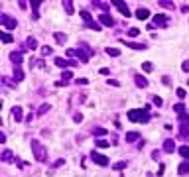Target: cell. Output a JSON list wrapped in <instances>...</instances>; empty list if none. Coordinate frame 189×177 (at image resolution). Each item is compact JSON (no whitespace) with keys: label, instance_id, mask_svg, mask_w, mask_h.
Returning a JSON list of instances; mask_svg holds the SVG:
<instances>
[{"label":"cell","instance_id":"d4e9b609","mask_svg":"<svg viewBox=\"0 0 189 177\" xmlns=\"http://www.w3.org/2000/svg\"><path fill=\"white\" fill-rule=\"evenodd\" d=\"M37 47V40L36 37H28L26 40V49H36Z\"/></svg>","mask_w":189,"mask_h":177},{"label":"cell","instance_id":"5b68a950","mask_svg":"<svg viewBox=\"0 0 189 177\" xmlns=\"http://www.w3.org/2000/svg\"><path fill=\"white\" fill-rule=\"evenodd\" d=\"M79 16L85 20V22H87V26H89L91 30H95V32H99V30H101V24H99V22H95V20L91 18V14L87 12V10H81V12H79Z\"/></svg>","mask_w":189,"mask_h":177},{"label":"cell","instance_id":"277c9868","mask_svg":"<svg viewBox=\"0 0 189 177\" xmlns=\"http://www.w3.org/2000/svg\"><path fill=\"white\" fill-rule=\"evenodd\" d=\"M179 136L183 140H189V114L187 112L179 114Z\"/></svg>","mask_w":189,"mask_h":177},{"label":"cell","instance_id":"44dd1931","mask_svg":"<svg viewBox=\"0 0 189 177\" xmlns=\"http://www.w3.org/2000/svg\"><path fill=\"white\" fill-rule=\"evenodd\" d=\"M63 8H65L67 14H75V6H73L71 0H63Z\"/></svg>","mask_w":189,"mask_h":177},{"label":"cell","instance_id":"b9f144b4","mask_svg":"<svg viewBox=\"0 0 189 177\" xmlns=\"http://www.w3.org/2000/svg\"><path fill=\"white\" fill-rule=\"evenodd\" d=\"M73 120H75V122H81V120H83V114H79V112H77V114L73 116Z\"/></svg>","mask_w":189,"mask_h":177},{"label":"cell","instance_id":"603a6c76","mask_svg":"<svg viewBox=\"0 0 189 177\" xmlns=\"http://www.w3.org/2000/svg\"><path fill=\"white\" fill-rule=\"evenodd\" d=\"M30 6L34 8V16H32V18H34V20H37V18H40V12H37V8L41 6V2H37V0H34V2H30Z\"/></svg>","mask_w":189,"mask_h":177},{"label":"cell","instance_id":"7402d4cb","mask_svg":"<svg viewBox=\"0 0 189 177\" xmlns=\"http://www.w3.org/2000/svg\"><path fill=\"white\" fill-rule=\"evenodd\" d=\"M177 171H179V175H189V162H183V163H179Z\"/></svg>","mask_w":189,"mask_h":177},{"label":"cell","instance_id":"4316f807","mask_svg":"<svg viewBox=\"0 0 189 177\" xmlns=\"http://www.w3.org/2000/svg\"><path fill=\"white\" fill-rule=\"evenodd\" d=\"M22 79H24V73H22V69H20V67H14V81H16V83H20Z\"/></svg>","mask_w":189,"mask_h":177},{"label":"cell","instance_id":"6da1fadb","mask_svg":"<svg viewBox=\"0 0 189 177\" xmlns=\"http://www.w3.org/2000/svg\"><path fill=\"white\" fill-rule=\"evenodd\" d=\"M150 108H152V106L146 104V106H142V108H134V110H130L126 116H128V120H130V122L148 124V122H150Z\"/></svg>","mask_w":189,"mask_h":177},{"label":"cell","instance_id":"836d02e7","mask_svg":"<svg viewBox=\"0 0 189 177\" xmlns=\"http://www.w3.org/2000/svg\"><path fill=\"white\" fill-rule=\"evenodd\" d=\"M93 134H95V136H105V134H106V128H101V126H97L95 130H93Z\"/></svg>","mask_w":189,"mask_h":177},{"label":"cell","instance_id":"1f68e13d","mask_svg":"<svg viewBox=\"0 0 189 177\" xmlns=\"http://www.w3.org/2000/svg\"><path fill=\"white\" fill-rule=\"evenodd\" d=\"M126 34H128V37H138V36H140V30H138V28H130Z\"/></svg>","mask_w":189,"mask_h":177},{"label":"cell","instance_id":"f1b7e54d","mask_svg":"<svg viewBox=\"0 0 189 177\" xmlns=\"http://www.w3.org/2000/svg\"><path fill=\"white\" fill-rule=\"evenodd\" d=\"M106 55L118 57V55H120V49H118V47H106Z\"/></svg>","mask_w":189,"mask_h":177},{"label":"cell","instance_id":"7dc6e473","mask_svg":"<svg viewBox=\"0 0 189 177\" xmlns=\"http://www.w3.org/2000/svg\"><path fill=\"white\" fill-rule=\"evenodd\" d=\"M183 71H189V61H183V65H181Z\"/></svg>","mask_w":189,"mask_h":177},{"label":"cell","instance_id":"cb8c5ba5","mask_svg":"<svg viewBox=\"0 0 189 177\" xmlns=\"http://www.w3.org/2000/svg\"><path fill=\"white\" fill-rule=\"evenodd\" d=\"M53 37H55V41H57V44H61V45L67 41V36L61 34V32H55V34H53Z\"/></svg>","mask_w":189,"mask_h":177},{"label":"cell","instance_id":"d6986e66","mask_svg":"<svg viewBox=\"0 0 189 177\" xmlns=\"http://www.w3.org/2000/svg\"><path fill=\"white\" fill-rule=\"evenodd\" d=\"M0 158H2V162H16L14 154L10 152V150H4V152H2V155H0Z\"/></svg>","mask_w":189,"mask_h":177},{"label":"cell","instance_id":"e0dca14e","mask_svg":"<svg viewBox=\"0 0 189 177\" xmlns=\"http://www.w3.org/2000/svg\"><path fill=\"white\" fill-rule=\"evenodd\" d=\"M61 81H57L55 85H57V87H59V85H65V83H69V81H71V77H73V73L71 71H63V75H61Z\"/></svg>","mask_w":189,"mask_h":177},{"label":"cell","instance_id":"d6a6232c","mask_svg":"<svg viewBox=\"0 0 189 177\" xmlns=\"http://www.w3.org/2000/svg\"><path fill=\"white\" fill-rule=\"evenodd\" d=\"M142 69H144L146 73H150V71H154V65H152L150 61H144V63H142Z\"/></svg>","mask_w":189,"mask_h":177},{"label":"cell","instance_id":"74e56055","mask_svg":"<svg viewBox=\"0 0 189 177\" xmlns=\"http://www.w3.org/2000/svg\"><path fill=\"white\" fill-rule=\"evenodd\" d=\"M175 95L179 96V99H185V95H187V93H185V89H181V87H179V89H175Z\"/></svg>","mask_w":189,"mask_h":177},{"label":"cell","instance_id":"f6af8a7d","mask_svg":"<svg viewBox=\"0 0 189 177\" xmlns=\"http://www.w3.org/2000/svg\"><path fill=\"white\" fill-rule=\"evenodd\" d=\"M63 163H65V159H57V162L53 163V167H59V165H63Z\"/></svg>","mask_w":189,"mask_h":177},{"label":"cell","instance_id":"4fadbf2b","mask_svg":"<svg viewBox=\"0 0 189 177\" xmlns=\"http://www.w3.org/2000/svg\"><path fill=\"white\" fill-rule=\"evenodd\" d=\"M10 59H12L14 67H20V63H22V51H12L10 53Z\"/></svg>","mask_w":189,"mask_h":177},{"label":"cell","instance_id":"681fc988","mask_svg":"<svg viewBox=\"0 0 189 177\" xmlns=\"http://www.w3.org/2000/svg\"><path fill=\"white\" fill-rule=\"evenodd\" d=\"M67 57H75V49H67Z\"/></svg>","mask_w":189,"mask_h":177},{"label":"cell","instance_id":"5bb4252c","mask_svg":"<svg viewBox=\"0 0 189 177\" xmlns=\"http://www.w3.org/2000/svg\"><path fill=\"white\" fill-rule=\"evenodd\" d=\"M12 116L16 122H22L24 120V114H22V106H14L12 108Z\"/></svg>","mask_w":189,"mask_h":177},{"label":"cell","instance_id":"30bf717a","mask_svg":"<svg viewBox=\"0 0 189 177\" xmlns=\"http://www.w3.org/2000/svg\"><path fill=\"white\" fill-rule=\"evenodd\" d=\"M55 65H57V67H61V69H65V67H75V65H77V61H71V59L57 57V59H55Z\"/></svg>","mask_w":189,"mask_h":177},{"label":"cell","instance_id":"f35d334b","mask_svg":"<svg viewBox=\"0 0 189 177\" xmlns=\"http://www.w3.org/2000/svg\"><path fill=\"white\" fill-rule=\"evenodd\" d=\"M160 6H164V8H175V4H174V2H165V0H161Z\"/></svg>","mask_w":189,"mask_h":177},{"label":"cell","instance_id":"ffe728a7","mask_svg":"<svg viewBox=\"0 0 189 177\" xmlns=\"http://www.w3.org/2000/svg\"><path fill=\"white\" fill-rule=\"evenodd\" d=\"M136 140H140V134L138 132H126V142L128 144H134Z\"/></svg>","mask_w":189,"mask_h":177},{"label":"cell","instance_id":"8fae6325","mask_svg":"<svg viewBox=\"0 0 189 177\" xmlns=\"http://www.w3.org/2000/svg\"><path fill=\"white\" fill-rule=\"evenodd\" d=\"M99 22L102 24V26H106V28H110V26H114V20H112V16H109V14H99Z\"/></svg>","mask_w":189,"mask_h":177},{"label":"cell","instance_id":"e575fe53","mask_svg":"<svg viewBox=\"0 0 189 177\" xmlns=\"http://www.w3.org/2000/svg\"><path fill=\"white\" fill-rule=\"evenodd\" d=\"M126 165H128L126 162H116L114 165H112V169H116V171H118V169H126Z\"/></svg>","mask_w":189,"mask_h":177},{"label":"cell","instance_id":"2e32d148","mask_svg":"<svg viewBox=\"0 0 189 177\" xmlns=\"http://www.w3.org/2000/svg\"><path fill=\"white\" fill-rule=\"evenodd\" d=\"M136 18H138V20H148V18H150V10L138 8V10H136Z\"/></svg>","mask_w":189,"mask_h":177},{"label":"cell","instance_id":"4dcf8cb0","mask_svg":"<svg viewBox=\"0 0 189 177\" xmlns=\"http://www.w3.org/2000/svg\"><path fill=\"white\" fill-rule=\"evenodd\" d=\"M0 37H2L4 44H12V41H14V37L10 36V34H6V32H0Z\"/></svg>","mask_w":189,"mask_h":177},{"label":"cell","instance_id":"ac0fdd59","mask_svg":"<svg viewBox=\"0 0 189 177\" xmlns=\"http://www.w3.org/2000/svg\"><path fill=\"white\" fill-rule=\"evenodd\" d=\"M124 45H128L130 49H148V45H144V44H136V41H124Z\"/></svg>","mask_w":189,"mask_h":177},{"label":"cell","instance_id":"f907efd6","mask_svg":"<svg viewBox=\"0 0 189 177\" xmlns=\"http://www.w3.org/2000/svg\"><path fill=\"white\" fill-rule=\"evenodd\" d=\"M181 10H183V12H189V4H183V6H181Z\"/></svg>","mask_w":189,"mask_h":177},{"label":"cell","instance_id":"8992f818","mask_svg":"<svg viewBox=\"0 0 189 177\" xmlns=\"http://www.w3.org/2000/svg\"><path fill=\"white\" fill-rule=\"evenodd\" d=\"M0 24H2L6 30H14L16 26H18L16 18H12V16H8V14H0Z\"/></svg>","mask_w":189,"mask_h":177},{"label":"cell","instance_id":"7a4b0ae2","mask_svg":"<svg viewBox=\"0 0 189 177\" xmlns=\"http://www.w3.org/2000/svg\"><path fill=\"white\" fill-rule=\"evenodd\" d=\"M75 55L79 57V61H83V63H87L89 59H91V55H95V49L91 47L89 44H85V41H81L79 44V47L75 49Z\"/></svg>","mask_w":189,"mask_h":177},{"label":"cell","instance_id":"9a60e30c","mask_svg":"<svg viewBox=\"0 0 189 177\" xmlns=\"http://www.w3.org/2000/svg\"><path fill=\"white\" fill-rule=\"evenodd\" d=\"M134 81H136V85H138L140 89H146V87H148V79L142 77V75H134Z\"/></svg>","mask_w":189,"mask_h":177},{"label":"cell","instance_id":"d590c367","mask_svg":"<svg viewBox=\"0 0 189 177\" xmlns=\"http://www.w3.org/2000/svg\"><path fill=\"white\" fill-rule=\"evenodd\" d=\"M49 108H51V106H49V104H41V106H40V110H37V116H41V114H45V112H47V110H49Z\"/></svg>","mask_w":189,"mask_h":177},{"label":"cell","instance_id":"3957f363","mask_svg":"<svg viewBox=\"0 0 189 177\" xmlns=\"http://www.w3.org/2000/svg\"><path fill=\"white\" fill-rule=\"evenodd\" d=\"M30 146H32V152H34V155H36L37 162H41V163L47 162V150L44 148V144H41L40 140H32Z\"/></svg>","mask_w":189,"mask_h":177},{"label":"cell","instance_id":"52a82bcc","mask_svg":"<svg viewBox=\"0 0 189 177\" xmlns=\"http://www.w3.org/2000/svg\"><path fill=\"white\" fill-rule=\"evenodd\" d=\"M91 159L97 163V165H101V167H105V165H109V158L106 155H102V154H99V152H91Z\"/></svg>","mask_w":189,"mask_h":177},{"label":"cell","instance_id":"7c38bea8","mask_svg":"<svg viewBox=\"0 0 189 177\" xmlns=\"http://www.w3.org/2000/svg\"><path fill=\"white\" fill-rule=\"evenodd\" d=\"M164 152H167V154H174L175 152V140H164Z\"/></svg>","mask_w":189,"mask_h":177},{"label":"cell","instance_id":"ab89813d","mask_svg":"<svg viewBox=\"0 0 189 177\" xmlns=\"http://www.w3.org/2000/svg\"><path fill=\"white\" fill-rule=\"evenodd\" d=\"M51 53H53V49H51V47H41V55H51Z\"/></svg>","mask_w":189,"mask_h":177},{"label":"cell","instance_id":"bcb514c9","mask_svg":"<svg viewBox=\"0 0 189 177\" xmlns=\"http://www.w3.org/2000/svg\"><path fill=\"white\" fill-rule=\"evenodd\" d=\"M75 83H77V85H87L89 81H87V79H77V81H75Z\"/></svg>","mask_w":189,"mask_h":177},{"label":"cell","instance_id":"c3c4849f","mask_svg":"<svg viewBox=\"0 0 189 177\" xmlns=\"http://www.w3.org/2000/svg\"><path fill=\"white\" fill-rule=\"evenodd\" d=\"M109 73H110V69H106V67L101 69V75H109Z\"/></svg>","mask_w":189,"mask_h":177},{"label":"cell","instance_id":"f546056e","mask_svg":"<svg viewBox=\"0 0 189 177\" xmlns=\"http://www.w3.org/2000/svg\"><path fill=\"white\" fill-rule=\"evenodd\" d=\"M177 152H179V155H181L183 159H189V146H181Z\"/></svg>","mask_w":189,"mask_h":177},{"label":"cell","instance_id":"ba28073f","mask_svg":"<svg viewBox=\"0 0 189 177\" xmlns=\"http://www.w3.org/2000/svg\"><path fill=\"white\" fill-rule=\"evenodd\" d=\"M152 26H154V28H156V26H158V28H165V26H167V16L165 14H156Z\"/></svg>","mask_w":189,"mask_h":177},{"label":"cell","instance_id":"484cf974","mask_svg":"<svg viewBox=\"0 0 189 177\" xmlns=\"http://www.w3.org/2000/svg\"><path fill=\"white\" fill-rule=\"evenodd\" d=\"M112 2H99V0H93V6L95 8H102V10H109Z\"/></svg>","mask_w":189,"mask_h":177},{"label":"cell","instance_id":"ee69618b","mask_svg":"<svg viewBox=\"0 0 189 177\" xmlns=\"http://www.w3.org/2000/svg\"><path fill=\"white\" fill-rule=\"evenodd\" d=\"M160 158V150H154L152 152V159H158Z\"/></svg>","mask_w":189,"mask_h":177},{"label":"cell","instance_id":"8d00e7d4","mask_svg":"<svg viewBox=\"0 0 189 177\" xmlns=\"http://www.w3.org/2000/svg\"><path fill=\"white\" fill-rule=\"evenodd\" d=\"M174 110L177 112V114H183V112H185V106L179 103V104H175V106H174Z\"/></svg>","mask_w":189,"mask_h":177},{"label":"cell","instance_id":"60d3db41","mask_svg":"<svg viewBox=\"0 0 189 177\" xmlns=\"http://www.w3.org/2000/svg\"><path fill=\"white\" fill-rule=\"evenodd\" d=\"M152 103H154L156 106H161V104H164V100H161L160 96H152Z\"/></svg>","mask_w":189,"mask_h":177},{"label":"cell","instance_id":"7bdbcfd3","mask_svg":"<svg viewBox=\"0 0 189 177\" xmlns=\"http://www.w3.org/2000/svg\"><path fill=\"white\" fill-rule=\"evenodd\" d=\"M110 85V87H118V81H114V79H109V81H106Z\"/></svg>","mask_w":189,"mask_h":177},{"label":"cell","instance_id":"9c48e42d","mask_svg":"<svg viewBox=\"0 0 189 177\" xmlns=\"http://www.w3.org/2000/svg\"><path fill=\"white\" fill-rule=\"evenodd\" d=\"M112 6L120 10V14L124 16V18H130V10H128V6H126V2H120V0H114V2H112Z\"/></svg>","mask_w":189,"mask_h":177},{"label":"cell","instance_id":"83f0119b","mask_svg":"<svg viewBox=\"0 0 189 177\" xmlns=\"http://www.w3.org/2000/svg\"><path fill=\"white\" fill-rule=\"evenodd\" d=\"M95 146H99V148H109L110 142L105 140V138H97V140H95Z\"/></svg>","mask_w":189,"mask_h":177}]
</instances>
